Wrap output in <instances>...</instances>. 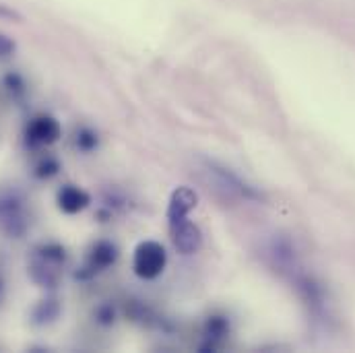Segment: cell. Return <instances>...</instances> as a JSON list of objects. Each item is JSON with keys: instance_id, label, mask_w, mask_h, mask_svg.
<instances>
[{"instance_id": "cell-9", "label": "cell", "mask_w": 355, "mask_h": 353, "mask_svg": "<svg viewBox=\"0 0 355 353\" xmlns=\"http://www.w3.org/2000/svg\"><path fill=\"white\" fill-rule=\"evenodd\" d=\"M15 48H17V44H15L8 35L0 33V56H8V54H12V52H15Z\"/></svg>"}, {"instance_id": "cell-6", "label": "cell", "mask_w": 355, "mask_h": 353, "mask_svg": "<svg viewBox=\"0 0 355 353\" xmlns=\"http://www.w3.org/2000/svg\"><path fill=\"white\" fill-rule=\"evenodd\" d=\"M58 209L67 215H77L81 213L83 209H87L89 203H91V196L83 188L79 186H73V184H67L58 190Z\"/></svg>"}, {"instance_id": "cell-2", "label": "cell", "mask_w": 355, "mask_h": 353, "mask_svg": "<svg viewBox=\"0 0 355 353\" xmlns=\"http://www.w3.org/2000/svg\"><path fill=\"white\" fill-rule=\"evenodd\" d=\"M209 172H211V176L215 178V182L225 192H230L234 196H240L244 200H254V203H261L265 198L263 192L257 186H252L250 182L242 180L236 172H232L230 168H223V166H217V164H209Z\"/></svg>"}, {"instance_id": "cell-1", "label": "cell", "mask_w": 355, "mask_h": 353, "mask_svg": "<svg viewBox=\"0 0 355 353\" xmlns=\"http://www.w3.org/2000/svg\"><path fill=\"white\" fill-rule=\"evenodd\" d=\"M166 263H168V255H166L164 246L149 240V242H141L137 246L132 268L141 279H155L164 273Z\"/></svg>"}, {"instance_id": "cell-8", "label": "cell", "mask_w": 355, "mask_h": 353, "mask_svg": "<svg viewBox=\"0 0 355 353\" xmlns=\"http://www.w3.org/2000/svg\"><path fill=\"white\" fill-rule=\"evenodd\" d=\"M0 19H6V21H15V23L23 21L21 12H19V10H15L12 6L4 4V2H0Z\"/></svg>"}, {"instance_id": "cell-3", "label": "cell", "mask_w": 355, "mask_h": 353, "mask_svg": "<svg viewBox=\"0 0 355 353\" xmlns=\"http://www.w3.org/2000/svg\"><path fill=\"white\" fill-rule=\"evenodd\" d=\"M62 135V128L58 124L56 118L52 116H37L29 122L27 130H25V139L27 145L31 147H48L54 145Z\"/></svg>"}, {"instance_id": "cell-10", "label": "cell", "mask_w": 355, "mask_h": 353, "mask_svg": "<svg viewBox=\"0 0 355 353\" xmlns=\"http://www.w3.org/2000/svg\"><path fill=\"white\" fill-rule=\"evenodd\" d=\"M56 170H58V166H56V162H44L40 168H37V176H54L56 174Z\"/></svg>"}, {"instance_id": "cell-11", "label": "cell", "mask_w": 355, "mask_h": 353, "mask_svg": "<svg viewBox=\"0 0 355 353\" xmlns=\"http://www.w3.org/2000/svg\"><path fill=\"white\" fill-rule=\"evenodd\" d=\"M79 145H81L83 149H91V147L95 145V137H93L91 132H81V137H79Z\"/></svg>"}, {"instance_id": "cell-5", "label": "cell", "mask_w": 355, "mask_h": 353, "mask_svg": "<svg viewBox=\"0 0 355 353\" xmlns=\"http://www.w3.org/2000/svg\"><path fill=\"white\" fill-rule=\"evenodd\" d=\"M198 203V196L192 188L188 186H180L172 192V198H170V205H168V219L170 223L180 221V219H186L188 213L196 207Z\"/></svg>"}, {"instance_id": "cell-7", "label": "cell", "mask_w": 355, "mask_h": 353, "mask_svg": "<svg viewBox=\"0 0 355 353\" xmlns=\"http://www.w3.org/2000/svg\"><path fill=\"white\" fill-rule=\"evenodd\" d=\"M116 257H118V252H116V248H114L112 244H107V242H97V244L93 246V250H91L89 266H91L93 270L105 268V266H110L116 261Z\"/></svg>"}, {"instance_id": "cell-4", "label": "cell", "mask_w": 355, "mask_h": 353, "mask_svg": "<svg viewBox=\"0 0 355 353\" xmlns=\"http://www.w3.org/2000/svg\"><path fill=\"white\" fill-rule=\"evenodd\" d=\"M170 234H172V242L176 250L182 255H194L202 244L200 230L192 221H188V217L170 223Z\"/></svg>"}]
</instances>
